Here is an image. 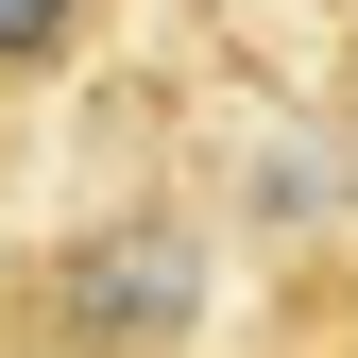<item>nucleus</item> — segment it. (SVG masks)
I'll list each match as a JSON object with an SVG mask.
<instances>
[{"instance_id":"obj_3","label":"nucleus","mask_w":358,"mask_h":358,"mask_svg":"<svg viewBox=\"0 0 358 358\" xmlns=\"http://www.w3.org/2000/svg\"><path fill=\"white\" fill-rule=\"evenodd\" d=\"M256 358H358V307H324V324H273Z\"/></svg>"},{"instance_id":"obj_1","label":"nucleus","mask_w":358,"mask_h":358,"mask_svg":"<svg viewBox=\"0 0 358 358\" xmlns=\"http://www.w3.org/2000/svg\"><path fill=\"white\" fill-rule=\"evenodd\" d=\"M0 358H205V256H188V222L52 239L0 290Z\"/></svg>"},{"instance_id":"obj_2","label":"nucleus","mask_w":358,"mask_h":358,"mask_svg":"<svg viewBox=\"0 0 358 358\" xmlns=\"http://www.w3.org/2000/svg\"><path fill=\"white\" fill-rule=\"evenodd\" d=\"M103 34H120V0H0V120H34Z\"/></svg>"}]
</instances>
